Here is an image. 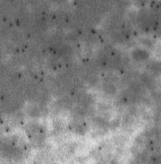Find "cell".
<instances>
[{"label": "cell", "instance_id": "obj_1", "mask_svg": "<svg viewBox=\"0 0 161 164\" xmlns=\"http://www.w3.org/2000/svg\"><path fill=\"white\" fill-rule=\"evenodd\" d=\"M135 58L138 59V60H143V59H145L146 58H147V55L144 52L139 51V52H136V54L135 55Z\"/></svg>", "mask_w": 161, "mask_h": 164}]
</instances>
